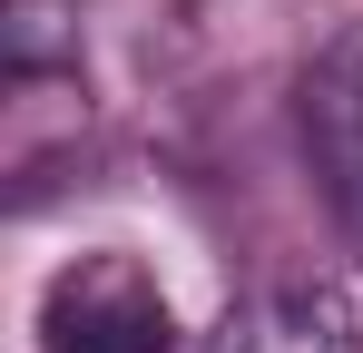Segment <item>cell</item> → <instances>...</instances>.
Returning a JSON list of instances; mask_svg holds the SVG:
<instances>
[{
  "instance_id": "cell-2",
  "label": "cell",
  "mask_w": 363,
  "mask_h": 353,
  "mask_svg": "<svg viewBox=\"0 0 363 353\" xmlns=\"http://www.w3.org/2000/svg\"><path fill=\"white\" fill-rule=\"evenodd\" d=\"M295 128H304V167L324 186L334 226L363 245V30L314 50V69L295 89Z\"/></svg>"
},
{
  "instance_id": "cell-4",
  "label": "cell",
  "mask_w": 363,
  "mask_h": 353,
  "mask_svg": "<svg viewBox=\"0 0 363 353\" xmlns=\"http://www.w3.org/2000/svg\"><path fill=\"white\" fill-rule=\"evenodd\" d=\"M89 138V89L79 69H10V99H0V167L20 196H40L50 167Z\"/></svg>"
},
{
  "instance_id": "cell-5",
  "label": "cell",
  "mask_w": 363,
  "mask_h": 353,
  "mask_svg": "<svg viewBox=\"0 0 363 353\" xmlns=\"http://www.w3.org/2000/svg\"><path fill=\"white\" fill-rule=\"evenodd\" d=\"M10 69H79V10L69 0H10Z\"/></svg>"
},
{
  "instance_id": "cell-1",
  "label": "cell",
  "mask_w": 363,
  "mask_h": 353,
  "mask_svg": "<svg viewBox=\"0 0 363 353\" xmlns=\"http://www.w3.org/2000/svg\"><path fill=\"white\" fill-rule=\"evenodd\" d=\"M40 353H177V314L138 255H79L40 294Z\"/></svg>"
},
{
  "instance_id": "cell-3",
  "label": "cell",
  "mask_w": 363,
  "mask_h": 353,
  "mask_svg": "<svg viewBox=\"0 0 363 353\" xmlns=\"http://www.w3.org/2000/svg\"><path fill=\"white\" fill-rule=\"evenodd\" d=\"M206 353H363V314L344 285H255L216 314Z\"/></svg>"
}]
</instances>
